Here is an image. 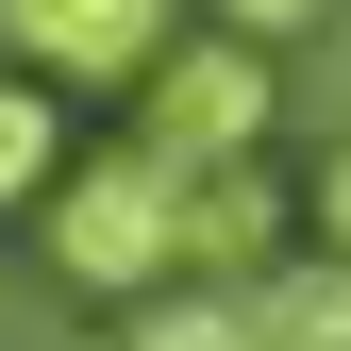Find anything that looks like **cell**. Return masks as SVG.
<instances>
[{"label":"cell","instance_id":"6da1fadb","mask_svg":"<svg viewBox=\"0 0 351 351\" xmlns=\"http://www.w3.org/2000/svg\"><path fill=\"white\" fill-rule=\"evenodd\" d=\"M51 268H67L84 301L184 285V167H167L151 134H134V151H67V184H51Z\"/></svg>","mask_w":351,"mask_h":351},{"label":"cell","instance_id":"ba28073f","mask_svg":"<svg viewBox=\"0 0 351 351\" xmlns=\"http://www.w3.org/2000/svg\"><path fill=\"white\" fill-rule=\"evenodd\" d=\"M335 0H217V34H251V51H285V34H318Z\"/></svg>","mask_w":351,"mask_h":351},{"label":"cell","instance_id":"9c48e42d","mask_svg":"<svg viewBox=\"0 0 351 351\" xmlns=\"http://www.w3.org/2000/svg\"><path fill=\"white\" fill-rule=\"evenodd\" d=\"M318 234H335V251H351V151H335V167H318Z\"/></svg>","mask_w":351,"mask_h":351},{"label":"cell","instance_id":"277c9868","mask_svg":"<svg viewBox=\"0 0 351 351\" xmlns=\"http://www.w3.org/2000/svg\"><path fill=\"white\" fill-rule=\"evenodd\" d=\"M268 251H285V184H268V151H234V167H184V268L251 285Z\"/></svg>","mask_w":351,"mask_h":351},{"label":"cell","instance_id":"7a4b0ae2","mask_svg":"<svg viewBox=\"0 0 351 351\" xmlns=\"http://www.w3.org/2000/svg\"><path fill=\"white\" fill-rule=\"evenodd\" d=\"M134 134H151L167 167L268 151V51H251V34H167V51L134 67Z\"/></svg>","mask_w":351,"mask_h":351},{"label":"cell","instance_id":"3957f363","mask_svg":"<svg viewBox=\"0 0 351 351\" xmlns=\"http://www.w3.org/2000/svg\"><path fill=\"white\" fill-rule=\"evenodd\" d=\"M167 34H184V0H0V51L34 84H134Z\"/></svg>","mask_w":351,"mask_h":351},{"label":"cell","instance_id":"8992f818","mask_svg":"<svg viewBox=\"0 0 351 351\" xmlns=\"http://www.w3.org/2000/svg\"><path fill=\"white\" fill-rule=\"evenodd\" d=\"M134 351H268V335H251V285L184 268V285H151V301H134Z\"/></svg>","mask_w":351,"mask_h":351},{"label":"cell","instance_id":"5b68a950","mask_svg":"<svg viewBox=\"0 0 351 351\" xmlns=\"http://www.w3.org/2000/svg\"><path fill=\"white\" fill-rule=\"evenodd\" d=\"M251 335L268 351H351V251L318 234V251H268L251 268Z\"/></svg>","mask_w":351,"mask_h":351},{"label":"cell","instance_id":"52a82bcc","mask_svg":"<svg viewBox=\"0 0 351 351\" xmlns=\"http://www.w3.org/2000/svg\"><path fill=\"white\" fill-rule=\"evenodd\" d=\"M51 184H67V84L17 67L0 84V201H51Z\"/></svg>","mask_w":351,"mask_h":351}]
</instances>
